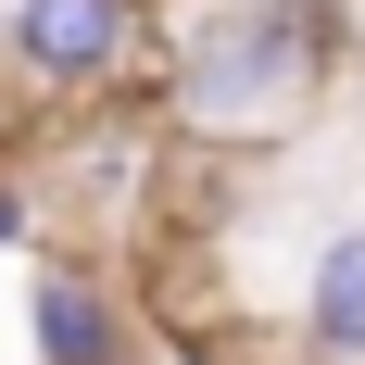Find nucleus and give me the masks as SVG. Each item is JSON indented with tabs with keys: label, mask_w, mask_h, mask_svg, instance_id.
<instances>
[{
	"label": "nucleus",
	"mask_w": 365,
	"mask_h": 365,
	"mask_svg": "<svg viewBox=\"0 0 365 365\" xmlns=\"http://www.w3.org/2000/svg\"><path fill=\"white\" fill-rule=\"evenodd\" d=\"M26 340H38V365H139V315H126V290L101 264H38Z\"/></svg>",
	"instance_id": "3"
},
{
	"label": "nucleus",
	"mask_w": 365,
	"mask_h": 365,
	"mask_svg": "<svg viewBox=\"0 0 365 365\" xmlns=\"http://www.w3.org/2000/svg\"><path fill=\"white\" fill-rule=\"evenodd\" d=\"M302 353L315 365H365V227L315 240V277H302Z\"/></svg>",
	"instance_id": "4"
},
{
	"label": "nucleus",
	"mask_w": 365,
	"mask_h": 365,
	"mask_svg": "<svg viewBox=\"0 0 365 365\" xmlns=\"http://www.w3.org/2000/svg\"><path fill=\"white\" fill-rule=\"evenodd\" d=\"M26 240H38V202H26V177L0 164V252H26Z\"/></svg>",
	"instance_id": "5"
},
{
	"label": "nucleus",
	"mask_w": 365,
	"mask_h": 365,
	"mask_svg": "<svg viewBox=\"0 0 365 365\" xmlns=\"http://www.w3.org/2000/svg\"><path fill=\"white\" fill-rule=\"evenodd\" d=\"M328 63V0H252V13H215L189 26L177 51V113H277L302 76Z\"/></svg>",
	"instance_id": "1"
},
{
	"label": "nucleus",
	"mask_w": 365,
	"mask_h": 365,
	"mask_svg": "<svg viewBox=\"0 0 365 365\" xmlns=\"http://www.w3.org/2000/svg\"><path fill=\"white\" fill-rule=\"evenodd\" d=\"M0 51L26 88H113L139 63V0H13Z\"/></svg>",
	"instance_id": "2"
}]
</instances>
